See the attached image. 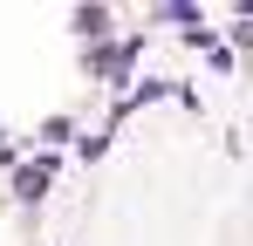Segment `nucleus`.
Returning <instances> with one entry per match:
<instances>
[{
  "label": "nucleus",
  "instance_id": "f257e3e1",
  "mask_svg": "<svg viewBox=\"0 0 253 246\" xmlns=\"http://www.w3.org/2000/svg\"><path fill=\"white\" fill-rule=\"evenodd\" d=\"M42 192H48V164H28V171H21V199L35 205Z\"/></svg>",
  "mask_w": 253,
  "mask_h": 246
}]
</instances>
